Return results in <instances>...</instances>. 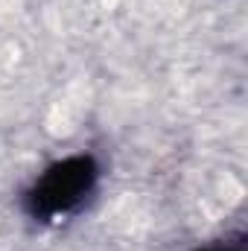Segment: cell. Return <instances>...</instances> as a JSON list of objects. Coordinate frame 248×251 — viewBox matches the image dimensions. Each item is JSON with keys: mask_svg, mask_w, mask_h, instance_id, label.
<instances>
[{"mask_svg": "<svg viewBox=\"0 0 248 251\" xmlns=\"http://www.w3.org/2000/svg\"><path fill=\"white\" fill-rule=\"evenodd\" d=\"M94 178H97V167L91 158H67L62 164H56L53 170H47V176L35 184L29 196L32 213L53 216V213L70 210L73 204L85 199Z\"/></svg>", "mask_w": 248, "mask_h": 251, "instance_id": "6da1fadb", "label": "cell"}]
</instances>
